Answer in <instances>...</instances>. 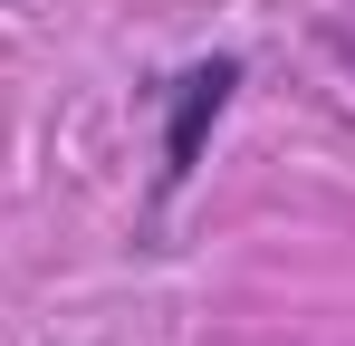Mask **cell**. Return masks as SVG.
Segmentation results:
<instances>
[{
  "label": "cell",
  "instance_id": "cell-1",
  "mask_svg": "<svg viewBox=\"0 0 355 346\" xmlns=\"http://www.w3.org/2000/svg\"><path fill=\"white\" fill-rule=\"evenodd\" d=\"M240 97V58H192L173 87H164V192H182L192 173H202V145L221 135V115Z\"/></svg>",
  "mask_w": 355,
  "mask_h": 346
}]
</instances>
